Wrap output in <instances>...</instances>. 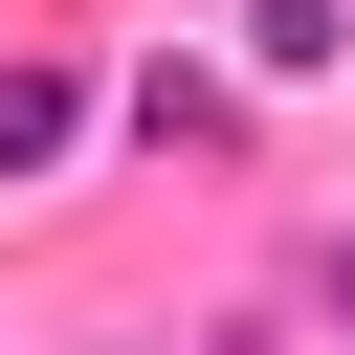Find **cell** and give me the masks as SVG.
<instances>
[{"instance_id": "obj_1", "label": "cell", "mask_w": 355, "mask_h": 355, "mask_svg": "<svg viewBox=\"0 0 355 355\" xmlns=\"http://www.w3.org/2000/svg\"><path fill=\"white\" fill-rule=\"evenodd\" d=\"M67 111H89L67 67H0V178H44V155H67Z\"/></svg>"}]
</instances>
